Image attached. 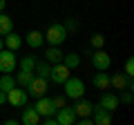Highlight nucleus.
I'll return each mask as SVG.
<instances>
[{
	"mask_svg": "<svg viewBox=\"0 0 134 125\" xmlns=\"http://www.w3.org/2000/svg\"><path fill=\"white\" fill-rule=\"evenodd\" d=\"M25 43L29 45L31 49H38V47H43V43H45V36H43V31H38V29H31L27 36H25Z\"/></svg>",
	"mask_w": 134,
	"mask_h": 125,
	"instance_id": "12",
	"label": "nucleus"
},
{
	"mask_svg": "<svg viewBox=\"0 0 134 125\" xmlns=\"http://www.w3.org/2000/svg\"><path fill=\"white\" fill-rule=\"evenodd\" d=\"M92 65H94V69H96V72H107V69H110V65H112L110 54H107L103 47H100V49H96V52L92 54Z\"/></svg>",
	"mask_w": 134,
	"mask_h": 125,
	"instance_id": "5",
	"label": "nucleus"
},
{
	"mask_svg": "<svg viewBox=\"0 0 134 125\" xmlns=\"http://www.w3.org/2000/svg\"><path fill=\"white\" fill-rule=\"evenodd\" d=\"M31 78H34V74H31V72H23V69H20V74L16 76V85H20V87H27Z\"/></svg>",
	"mask_w": 134,
	"mask_h": 125,
	"instance_id": "23",
	"label": "nucleus"
},
{
	"mask_svg": "<svg viewBox=\"0 0 134 125\" xmlns=\"http://www.w3.org/2000/svg\"><path fill=\"white\" fill-rule=\"evenodd\" d=\"M36 112H38L40 116H54L56 114V107H54V103H52V98H47V96H40V98H36Z\"/></svg>",
	"mask_w": 134,
	"mask_h": 125,
	"instance_id": "11",
	"label": "nucleus"
},
{
	"mask_svg": "<svg viewBox=\"0 0 134 125\" xmlns=\"http://www.w3.org/2000/svg\"><path fill=\"white\" fill-rule=\"evenodd\" d=\"M18 65H20L23 72H34V67H36V58H34V56H23Z\"/></svg>",
	"mask_w": 134,
	"mask_h": 125,
	"instance_id": "21",
	"label": "nucleus"
},
{
	"mask_svg": "<svg viewBox=\"0 0 134 125\" xmlns=\"http://www.w3.org/2000/svg\"><path fill=\"white\" fill-rule=\"evenodd\" d=\"M2 47H5V43H2V36H0V49H2Z\"/></svg>",
	"mask_w": 134,
	"mask_h": 125,
	"instance_id": "32",
	"label": "nucleus"
},
{
	"mask_svg": "<svg viewBox=\"0 0 134 125\" xmlns=\"http://www.w3.org/2000/svg\"><path fill=\"white\" fill-rule=\"evenodd\" d=\"M9 31H14V20H11V16L0 11V36H7Z\"/></svg>",
	"mask_w": 134,
	"mask_h": 125,
	"instance_id": "17",
	"label": "nucleus"
},
{
	"mask_svg": "<svg viewBox=\"0 0 134 125\" xmlns=\"http://www.w3.org/2000/svg\"><path fill=\"white\" fill-rule=\"evenodd\" d=\"M16 87V78L11 76V74H5V76L0 78V89L2 92H9V89H14Z\"/></svg>",
	"mask_w": 134,
	"mask_h": 125,
	"instance_id": "22",
	"label": "nucleus"
},
{
	"mask_svg": "<svg viewBox=\"0 0 134 125\" xmlns=\"http://www.w3.org/2000/svg\"><path fill=\"white\" fill-rule=\"evenodd\" d=\"M5 9V0H0V11Z\"/></svg>",
	"mask_w": 134,
	"mask_h": 125,
	"instance_id": "31",
	"label": "nucleus"
},
{
	"mask_svg": "<svg viewBox=\"0 0 134 125\" xmlns=\"http://www.w3.org/2000/svg\"><path fill=\"white\" fill-rule=\"evenodd\" d=\"M65 96L67 98H74V101H78V98H83L85 96V83L81 81V78H76V76H69L65 83Z\"/></svg>",
	"mask_w": 134,
	"mask_h": 125,
	"instance_id": "2",
	"label": "nucleus"
},
{
	"mask_svg": "<svg viewBox=\"0 0 134 125\" xmlns=\"http://www.w3.org/2000/svg\"><path fill=\"white\" fill-rule=\"evenodd\" d=\"M43 36H45V43H49V47H60L67 40V27L65 25H49V29Z\"/></svg>",
	"mask_w": 134,
	"mask_h": 125,
	"instance_id": "1",
	"label": "nucleus"
},
{
	"mask_svg": "<svg viewBox=\"0 0 134 125\" xmlns=\"http://www.w3.org/2000/svg\"><path fill=\"white\" fill-rule=\"evenodd\" d=\"M2 43H5V47H7V49L16 52V49H20V45H23V38H20L16 31H9L7 36H2Z\"/></svg>",
	"mask_w": 134,
	"mask_h": 125,
	"instance_id": "15",
	"label": "nucleus"
},
{
	"mask_svg": "<svg viewBox=\"0 0 134 125\" xmlns=\"http://www.w3.org/2000/svg\"><path fill=\"white\" fill-rule=\"evenodd\" d=\"M92 103L90 101H85V98H78V103H76V107H74V112H76V116H90L92 114Z\"/></svg>",
	"mask_w": 134,
	"mask_h": 125,
	"instance_id": "19",
	"label": "nucleus"
},
{
	"mask_svg": "<svg viewBox=\"0 0 134 125\" xmlns=\"http://www.w3.org/2000/svg\"><path fill=\"white\" fill-rule=\"evenodd\" d=\"M69 72H72V69L67 67V65L56 62V65H52V69H49V78H52L54 85H63V83L69 78Z\"/></svg>",
	"mask_w": 134,
	"mask_h": 125,
	"instance_id": "7",
	"label": "nucleus"
},
{
	"mask_svg": "<svg viewBox=\"0 0 134 125\" xmlns=\"http://www.w3.org/2000/svg\"><path fill=\"white\" fill-rule=\"evenodd\" d=\"M16 67H18V58L14 56V52L11 49H0V72L14 74Z\"/></svg>",
	"mask_w": 134,
	"mask_h": 125,
	"instance_id": "4",
	"label": "nucleus"
},
{
	"mask_svg": "<svg viewBox=\"0 0 134 125\" xmlns=\"http://www.w3.org/2000/svg\"><path fill=\"white\" fill-rule=\"evenodd\" d=\"M92 85H94L98 92H105V89H110V74H105V72H98V74H94V78H92Z\"/></svg>",
	"mask_w": 134,
	"mask_h": 125,
	"instance_id": "14",
	"label": "nucleus"
},
{
	"mask_svg": "<svg viewBox=\"0 0 134 125\" xmlns=\"http://www.w3.org/2000/svg\"><path fill=\"white\" fill-rule=\"evenodd\" d=\"M45 60L49 62V65H56V62H63V52L58 47H49L47 52H45Z\"/></svg>",
	"mask_w": 134,
	"mask_h": 125,
	"instance_id": "18",
	"label": "nucleus"
},
{
	"mask_svg": "<svg viewBox=\"0 0 134 125\" xmlns=\"http://www.w3.org/2000/svg\"><path fill=\"white\" fill-rule=\"evenodd\" d=\"M63 65H67L69 69H76L81 65V56L76 52H69V54H63Z\"/></svg>",
	"mask_w": 134,
	"mask_h": 125,
	"instance_id": "20",
	"label": "nucleus"
},
{
	"mask_svg": "<svg viewBox=\"0 0 134 125\" xmlns=\"http://www.w3.org/2000/svg\"><path fill=\"white\" fill-rule=\"evenodd\" d=\"M27 101H29V94H27V89L20 87V85H16L14 89L7 92V103L14 105V107H25V105H27Z\"/></svg>",
	"mask_w": 134,
	"mask_h": 125,
	"instance_id": "3",
	"label": "nucleus"
},
{
	"mask_svg": "<svg viewBox=\"0 0 134 125\" xmlns=\"http://www.w3.org/2000/svg\"><path fill=\"white\" fill-rule=\"evenodd\" d=\"M125 76H134V60L132 58L125 60Z\"/></svg>",
	"mask_w": 134,
	"mask_h": 125,
	"instance_id": "27",
	"label": "nucleus"
},
{
	"mask_svg": "<svg viewBox=\"0 0 134 125\" xmlns=\"http://www.w3.org/2000/svg\"><path fill=\"white\" fill-rule=\"evenodd\" d=\"M110 87H114V89L123 92V89H134V83H132V76H125V74H114V76H110Z\"/></svg>",
	"mask_w": 134,
	"mask_h": 125,
	"instance_id": "8",
	"label": "nucleus"
},
{
	"mask_svg": "<svg viewBox=\"0 0 134 125\" xmlns=\"http://www.w3.org/2000/svg\"><path fill=\"white\" fill-rule=\"evenodd\" d=\"M119 101H123V103H132V92H125V94L119 98Z\"/></svg>",
	"mask_w": 134,
	"mask_h": 125,
	"instance_id": "29",
	"label": "nucleus"
},
{
	"mask_svg": "<svg viewBox=\"0 0 134 125\" xmlns=\"http://www.w3.org/2000/svg\"><path fill=\"white\" fill-rule=\"evenodd\" d=\"M92 45H94L96 49H100L103 45H105V36H103V34H94V36H92Z\"/></svg>",
	"mask_w": 134,
	"mask_h": 125,
	"instance_id": "25",
	"label": "nucleus"
},
{
	"mask_svg": "<svg viewBox=\"0 0 134 125\" xmlns=\"http://www.w3.org/2000/svg\"><path fill=\"white\" fill-rule=\"evenodd\" d=\"M25 107H27V105H25ZM20 121H23L25 125H36V123H40V114L36 112V107H27V110L23 112V118H20Z\"/></svg>",
	"mask_w": 134,
	"mask_h": 125,
	"instance_id": "16",
	"label": "nucleus"
},
{
	"mask_svg": "<svg viewBox=\"0 0 134 125\" xmlns=\"http://www.w3.org/2000/svg\"><path fill=\"white\" fill-rule=\"evenodd\" d=\"M119 96H116V94H112V92H107L105 89V94H103V96H100V105L105 107L107 112H114V110H119Z\"/></svg>",
	"mask_w": 134,
	"mask_h": 125,
	"instance_id": "13",
	"label": "nucleus"
},
{
	"mask_svg": "<svg viewBox=\"0 0 134 125\" xmlns=\"http://www.w3.org/2000/svg\"><path fill=\"white\" fill-rule=\"evenodd\" d=\"M52 103H54V107H56V110H60V107H65V105H67L65 96H54V98H52Z\"/></svg>",
	"mask_w": 134,
	"mask_h": 125,
	"instance_id": "26",
	"label": "nucleus"
},
{
	"mask_svg": "<svg viewBox=\"0 0 134 125\" xmlns=\"http://www.w3.org/2000/svg\"><path fill=\"white\" fill-rule=\"evenodd\" d=\"M56 123L58 125H72V123H76V112H74V107H60V110H56Z\"/></svg>",
	"mask_w": 134,
	"mask_h": 125,
	"instance_id": "9",
	"label": "nucleus"
},
{
	"mask_svg": "<svg viewBox=\"0 0 134 125\" xmlns=\"http://www.w3.org/2000/svg\"><path fill=\"white\" fill-rule=\"evenodd\" d=\"M5 103H7V92L0 89V105H5Z\"/></svg>",
	"mask_w": 134,
	"mask_h": 125,
	"instance_id": "30",
	"label": "nucleus"
},
{
	"mask_svg": "<svg viewBox=\"0 0 134 125\" xmlns=\"http://www.w3.org/2000/svg\"><path fill=\"white\" fill-rule=\"evenodd\" d=\"M43 123H45V125H58V123H56V116H45Z\"/></svg>",
	"mask_w": 134,
	"mask_h": 125,
	"instance_id": "28",
	"label": "nucleus"
},
{
	"mask_svg": "<svg viewBox=\"0 0 134 125\" xmlns=\"http://www.w3.org/2000/svg\"><path fill=\"white\" fill-rule=\"evenodd\" d=\"M34 69L38 72V76L49 78V69H52V67H49V62H47V60H43V62H36V67H34Z\"/></svg>",
	"mask_w": 134,
	"mask_h": 125,
	"instance_id": "24",
	"label": "nucleus"
},
{
	"mask_svg": "<svg viewBox=\"0 0 134 125\" xmlns=\"http://www.w3.org/2000/svg\"><path fill=\"white\" fill-rule=\"evenodd\" d=\"M92 114H94L92 123H96V125H110V123H112V112H107L100 103L92 107Z\"/></svg>",
	"mask_w": 134,
	"mask_h": 125,
	"instance_id": "10",
	"label": "nucleus"
},
{
	"mask_svg": "<svg viewBox=\"0 0 134 125\" xmlns=\"http://www.w3.org/2000/svg\"><path fill=\"white\" fill-rule=\"evenodd\" d=\"M25 89H27V94H29V96H34V98L45 96V92H47V78H43V76H34Z\"/></svg>",
	"mask_w": 134,
	"mask_h": 125,
	"instance_id": "6",
	"label": "nucleus"
}]
</instances>
